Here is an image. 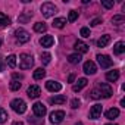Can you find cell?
<instances>
[{
	"label": "cell",
	"mask_w": 125,
	"mask_h": 125,
	"mask_svg": "<svg viewBox=\"0 0 125 125\" xmlns=\"http://www.w3.org/2000/svg\"><path fill=\"white\" fill-rule=\"evenodd\" d=\"M65 118V112L63 110H54L50 113V122L52 124H60Z\"/></svg>",
	"instance_id": "cell-7"
},
{
	"label": "cell",
	"mask_w": 125,
	"mask_h": 125,
	"mask_svg": "<svg viewBox=\"0 0 125 125\" xmlns=\"http://www.w3.org/2000/svg\"><path fill=\"white\" fill-rule=\"evenodd\" d=\"M102 109H103L102 104H94V106L90 109V118H91V119H97V118H100V115H102Z\"/></svg>",
	"instance_id": "cell-12"
},
{
	"label": "cell",
	"mask_w": 125,
	"mask_h": 125,
	"mask_svg": "<svg viewBox=\"0 0 125 125\" xmlns=\"http://www.w3.org/2000/svg\"><path fill=\"white\" fill-rule=\"evenodd\" d=\"M106 125H116V124H106Z\"/></svg>",
	"instance_id": "cell-44"
},
{
	"label": "cell",
	"mask_w": 125,
	"mask_h": 125,
	"mask_svg": "<svg viewBox=\"0 0 125 125\" xmlns=\"http://www.w3.org/2000/svg\"><path fill=\"white\" fill-rule=\"evenodd\" d=\"M90 97H91V99H94V100H99V99H102L103 96H102V93H100V90H99V88H94V90H91Z\"/></svg>",
	"instance_id": "cell-30"
},
{
	"label": "cell",
	"mask_w": 125,
	"mask_h": 125,
	"mask_svg": "<svg viewBox=\"0 0 125 125\" xmlns=\"http://www.w3.org/2000/svg\"><path fill=\"white\" fill-rule=\"evenodd\" d=\"M121 106H122V107H125V100H124V99L121 100Z\"/></svg>",
	"instance_id": "cell-42"
},
{
	"label": "cell",
	"mask_w": 125,
	"mask_h": 125,
	"mask_svg": "<svg viewBox=\"0 0 125 125\" xmlns=\"http://www.w3.org/2000/svg\"><path fill=\"white\" fill-rule=\"evenodd\" d=\"M68 80H69V83H74V80H75V77H74V75H69V78H68Z\"/></svg>",
	"instance_id": "cell-40"
},
{
	"label": "cell",
	"mask_w": 125,
	"mask_h": 125,
	"mask_svg": "<svg viewBox=\"0 0 125 125\" xmlns=\"http://www.w3.org/2000/svg\"><path fill=\"white\" fill-rule=\"evenodd\" d=\"M2 43H3V40H2V37H0V47H2Z\"/></svg>",
	"instance_id": "cell-43"
},
{
	"label": "cell",
	"mask_w": 125,
	"mask_h": 125,
	"mask_svg": "<svg viewBox=\"0 0 125 125\" xmlns=\"http://www.w3.org/2000/svg\"><path fill=\"white\" fill-rule=\"evenodd\" d=\"M34 31L35 32H46L47 31V25L44 22H35L34 24Z\"/></svg>",
	"instance_id": "cell-23"
},
{
	"label": "cell",
	"mask_w": 125,
	"mask_h": 125,
	"mask_svg": "<svg viewBox=\"0 0 125 125\" xmlns=\"http://www.w3.org/2000/svg\"><path fill=\"white\" fill-rule=\"evenodd\" d=\"M80 34H81V37H84V38L90 37V28H87V27H83V28H81V31H80Z\"/></svg>",
	"instance_id": "cell-33"
},
{
	"label": "cell",
	"mask_w": 125,
	"mask_h": 125,
	"mask_svg": "<svg viewBox=\"0 0 125 125\" xmlns=\"http://www.w3.org/2000/svg\"><path fill=\"white\" fill-rule=\"evenodd\" d=\"M99 90H100V93H102V96H103L104 99H109V97H112V94H113L112 87H110L107 83H99Z\"/></svg>",
	"instance_id": "cell-6"
},
{
	"label": "cell",
	"mask_w": 125,
	"mask_h": 125,
	"mask_svg": "<svg viewBox=\"0 0 125 125\" xmlns=\"http://www.w3.org/2000/svg\"><path fill=\"white\" fill-rule=\"evenodd\" d=\"M8 112L3 109V107H0V124H5L6 121H8Z\"/></svg>",
	"instance_id": "cell-31"
},
{
	"label": "cell",
	"mask_w": 125,
	"mask_h": 125,
	"mask_svg": "<svg viewBox=\"0 0 125 125\" xmlns=\"http://www.w3.org/2000/svg\"><path fill=\"white\" fill-rule=\"evenodd\" d=\"M49 102H50L52 104H63V103H66V97H65V96H62V94H59V96L50 97Z\"/></svg>",
	"instance_id": "cell-17"
},
{
	"label": "cell",
	"mask_w": 125,
	"mask_h": 125,
	"mask_svg": "<svg viewBox=\"0 0 125 125\" xmlns=\"http://www.w3.org/2000/svg\"><path fill=\"white\" fill-rule=\"evenodd\" d=\"M46 88L49 90V91H52V93H57V91H60L62 90V84L60 83H57V81H47L46 83Z\"/></svg>",
	"instance_id": "cell-10"
},
{
	"label": "cell",
	"mask_w": 125,
	"mask_h": 125,
	"mask_svg": "<svg viewBox=\"0 0 125 125\" xmlns=\"http://www.w3.org/2000/svg\"><path fill=\"white\" fill-rule=\"evenodd\" d=\"M32 110H34V115H35V116H38V118H43V116L47 113V109H46V106H44L43 103H40V102L34 103V106H32Z\"/></svg>",
	"instance_id": "cell-8"
},
{
	"label": "cell",
	"mask_w": 125,
	"mask_h": 125,
	"mask_svg": "<svg viewBox=\"0 0 125 125\" xmlns=\"http://www.w3.org/2000/svg\"><path fill=\"white\" fill-rule=\"evenodd\" d=\"M6 63L9 65V68H15L16 66V56L15 54H9L6 59Z\"/></svg>",
	"instance_id": "cell-27"
},
{
	"label": "cell",
	"mask_w": 125,
	"mask_h": 125,
	"mask_svg": "<svg viewBox=\"0 0 125 125\" xmlns=\"http://www.w3.org/2000/svg\"><path fill=\"white\" fill-rule=\"evenodd\" d=\"M83 69H84V72L87 75H94L97 72V66H96V63L93 60H87L84 63V66H83Z\"/></svg>",
	"instance_id": "cell-9"
},
{
	"label": "cell",
	"mask_w": 125,
	"mask_h": 125,
	"mask_svg": "<svg viewBox=\"0 0 125 125\" xmlns=\"http://www.w3.org/2000/svg\"><path fill=\"white\" fill-rule=\"evenodd\" d=\"M13 125H24V122H21V121H16V122H13Z\"/></svg>",
	"instance_id": "cell-41"
},
{
	"label": "cell",
	"mask_w": 125,
	"mask_h": 125,
	"mask_svg": "<svg viewBox=\"0 0 125 125\" xmlns=\"http://www.w3.org/2000/svg\"><path fill=\"white\" fill-rule=\"evenodd\" d=\"M56 12H57V8H56L53 3L47 2V3H43V5H41V13H43L44 18H52Z\"/></svg>",
	"instance_id": "cell-2"
},
{
	"label": "cell",
	"mask_w": 125,
	"mask_h": 125,
	"mask_svg": "<svg viewBox=\"0 0 125 125\" xmlns=\"http://www.w3.org/2000/svg\"><path fill=\"white\" fill-rule=\"evenodd\" d=\"M9 88H10L12 91H18V90L21 88V83H19V81H16V80H12V81H10V84H9Z\"/></svg>",
	"instance_id": "cell-29"
},
{
	"label": "cell",
	"mask_w": 125,
	"mask_h": 125,
	"mask_svg": "<svg viewBox=\"0 0 125 125\" xmlns=\"http://www.w3.org/2000/svg\"><path fill=\"white\" fill-rule=\"evenodd\" d=\"M34 65V57L28 53H22L19 56V68L21 69H30Z\"/></svg>",
	"instance_id": "cell-1"
},
{
	"label": "cell",
	"mask_w": 125,
	"mask_h": 125,
	"mask_svg": "<svg viewBox=\"0 0 125 125\" xmlns=\"http://www.w3.org/2000/svg\"><path fill=\"white\" fill-rule=\"evenodd\" d=\"M10 106H12V109H13L16 113H24V112L27 110V103H25L22 99H13V100L10 102Z\"/></svg>",
	"instance_id": "cell-3"
},
{
	"label": "cell",
	"mask_w": 125,
	"mask_h": 125,
	"mask_svg": "<svg viewBox=\"0 0 125 125\" xmlns=\"http://www.w3.org/2000/svg\"><path fill=\"white\" fill-rule=\"evenodd\" d=\"M87 83H88V81H87V78H80V80L72 85V90H74L75 93H77V91H81V90L87 85Z\"/></svg>",
	"instance_id": "cell-15"
},
{
	"label": "cell",
	"mask_w": 125,
	"mask_h": 125,
	"mask_svg": "<svg viewBox=\"0 0 125 125\" xmlns=\"http://www.w3.org/2000/svg\"><path fill=\"white\" fill-rule=\"evenodd\" d=\"M109 43H110V35H109V34H104V35H102V37L97 40V46H99V47H106Z\"/></svg>",
	"instance_id": "cell-18"
},
{
	"label": "cell",
	"mask_w": 125,
	"mask_h": 125,
	"mask_svg": "<svg viewBox=\"0 0 125 125\" xmlns=\"http://www.w3.org/2000/svg\"><path fill=\"white\" fill-rule=\"evenodd\" d=\"M81 54L80 53H72V54H69L68 56V62L69 63H72V65H77V63H80L81 62Z\"/></svg>",
	"instance_id": "cell-20"
},
{
	"label": "cell",
	"mask_w": 125,
	"mask_h": 125,
	"mask_svg": "<svg viewBox=\"0 0 125 125\" xmlns=\"http://www.w3.org/2000/svg\"><path fill=\"white\" fill-rule=\"evenodd\" d=\"M112 24H115V25H122V24H125L124 15H115V16L112 18Z\"/></svg>",
	"instance_id": "cell-26"
},
{
	"label": "cell",
	"mask_w": 125,
	"mask_h": 125,
	"mask_svg": "<svg viewBox=\"0 0 125 125\" xmlns=\"http://www.w3.org/2000/svg\"><path fill=\"white\" fill-rule=\"evenodd\" d=\"M2 71H5V59L0 56V72Z\"/></svg>",
	"instance_id": "cell-38"
},
{
	"label": "cell",
	"mask_w": 125,
	"mask_h": 125,
	"mask_svg": "<svg viewBox=\"0 0 125 125\" xmlns=\"http://www.w3.org/2000/svg\"><path fill=\"white\" fill-rule=\"evenodd\" d=\"M34 80H43L44 77H46V71L43 69V68H38V69H35L34 71Z\"/></svg>",
	"instance_id": "cell-25"
},
{
	"label": "cell",
	"mask_w": 125,
	"mask_h": 125,
	"mask_svg": "<svg viewBox=\"0 0 125 125\" xmlns=\"http://www.w3.org/2000/svg\"><path fill=\"white\" fill-rule=\"evenodd\" d=\"M104 116H106L109 121H113V119H116V118L119 116V109H116V107H112V109L106 110Z\"/></svg>",
	"instance_id": "cell-16"
},
{
	"label": "cell",
	"mask_w": 125,
	"mask_h": 125,
	"mask_svg": "<svg viewBox=\"0 0 125 125\" xmlns=\"http://www.w3.org/2000/svg\"><path fill=\"white\" fill-rule=\"evenodd\" d=\"M77 19H78V12L77 10H71L69 15H68V21L69 22H75Z\"/></svg>",
	"instance_id": "cell-32"
},
{
	"label": "cell",
	"mask_w": 125,
	"mask_h": 125,
	"mask_svg": "<svg viewBox=\"0 0 125 125\" xmlns=\"http://www.w3.org/2000/svg\"><path fill=\"white\" fill-rule=\"evenodd\" d=\"M53 43H54V38H53L52 35H43V37L40 38V44H41L43 47H52Z\"/></svg>",
	"instance_id": "cell-13"
},
{
	"label": "cell",
	"mask_w": 125,
	"mask_h": 125,
	"mask_svg": "<svg viewBox=\"0 0 125 125\" xmlns=\"http://www.w3.org/2000/svg\"><path fill=\"white\" fill-rule=\"evenodd\" d=\"M74 49L77 50V53H87L88 52V46L84 43V41H77L75 44H74Z\"/></svg>",
	"instance_id": "cell-14"
},
{
	"label": "cell",
	"mask_w": 125,
	"mask_h": 125,
	"mask_svg": "<svg viewBox=\"0 0 125 125\" xmlns=\"http://www.w3.org/2000/svg\"><path fill=\"white\" fill-rule=\"evenodd\" d=\"M80 104H81V102H80L78 99H72V102H71V107H72V109L80 107Z\"/></svg>",
	"instance_id": "cell-36"
},
{
	"label": "cell",
	"mask_w": 125,
	"mask_h": 125,
	"mask_svg": "<svg viewBox=\"0 0 125 125\" xmlns=\"http://www.w3.org/2000/svg\"><path fill=\"white\" fill-rule=\"evenodd\" d=\"M97 62H99V65L103 68V69H107L112 66V59L107 56V54H97Z\"/></svg>",
	"instance_id": "cell-5"
},
{
	"label": "cell",
	"mask_w": 125,
	"mask_h": 125,
	"mask_svg": "<svg viewBox=\"0 0 125 125\" xmlns=\"http://www.w3.org/2000/svg\"><path fill=\"white\" fill-rule=\"evenodd\" d=\"M113 2H112V0H110V2H109V0H102V6L103 8H106V9H110V8H113Z\"/></svg>",
	"instance_id": "cell-34"
},
{
	"label": "cell",
	"mask_w": 125,
	"mask_h": 125,
	"mask_svg": "<svg viewBox=\"0 0 125 125\" xmlns=\"http://www.w3.org/2000/svg\"><path fill=\"white\" fill-rule=\"evenodd\" d=\"M125 52V43L124 41H118L115 46H113V53L115 54H122Z\"/></svg>",
	"instance_id": "cell-21"
},
{
	"label": "cell",
	"mask_w": 125,
	"mask_h": 125,
	"mask_svg": "<svg viewBox=\"0 0 125 125\" xmlns=\"http://www.w3.org/2000/svg\"><path fill=\"white\" fill-rule=\"evenodd\" d=\"M50 59H52V56H50L49 52L41 53V63H43V65H49V63H50Z\"/></svg>",
	"instance_id": "cell-28"
},
{
	"label": "cell",
	"mask_w": 125,
	"mask_h": 125,
	"mask_svg": "<svg viewBox=\"0 0 125 125\" xmlns=\"http://www.w3.org/2000/svg\"><path fill=\"white\" fill-rule=\"evenodd\" d=\"M9 25H10V18L3 12H0V27H9Z\"/></svg>",
	"instance_id": "cell-22"
},
{
	"label": "cell",
	"mask_w": 125,
	"mask_h": 125,
	"mask_svg": "<svg viewBox=\"0 0 125 125\" xmlns=\"http://www.w3.org/2000/svg\"><path fill=\"white\" fill-rule=\"evenodd\" d=\"M22 78H24V77H22L21 74H16V72L13 74V80H16V81H19V80H22Z\"/></svg>",
	"instance_id": "cell-39"
},
{
	"label": "cell",
	"mask_w": 125,
	"mask_h": 125,
	"mask_svg": "<svg viewBox=\"0 0 125 125\" xmlns=\"http://www.w3.org/2000/svg\"><path fill=\"white\" fill-rule=\"evenodd\" d=\"M27 94H28L30 99H37L41 94V88L38 85H30L28 90H27Z\"/></svg>",
	"instance_id": "cell-11"
},
{
	"label": "cell",
	"mask_w": 125,
	"mask_h": 125,
	"mask_svg": "<svg viewBox=\"0 0 125 125\" xmlns=\"http://www.w3.org/2000/svg\"><path fill=\"white\" fill-rule=\"evenodd\" d=\"M77 125H83V124H81V122H78V124H77Z\"/></svg>",
	"instance_id": "cell-45"
},
{
	"label": "cell",
	"mask_w": 125,
	"mask_h": 125,
	"mask_svg": "<svg viewBox=\"0 0 125 125\" xmlns=\"http://www.w3.org/2000/svg\"><path fill=\"white\" fill-rule=\"evenodd\" d=\"M15 37H16V40H18L21 44L28 43V41H30V38H31L30 32H28V31H25L24 28H18V30L15 31Z\"/></svg>",
	"instance_id": "cell-4"
},
{
	"label": "cell",
	"mask_w": 125,
	"mask_h": 125,
	"mask_svg": "<svg viewBox=\"0 0 125 125\" xmlns=\"http://www.w3.org/2000/svg\"><path fill=\"white\" fill-rule=\"evenodd\" d=\"M32 16V12H28L27 15H22V16H19V22H27L30 18Z\"/></svg>",
	"instance_id": "cell-35"
},
{
	"label": "cell",
	"mask_w": 125,
	"mask_h": 125,
	"mask_svg": "<svg viewBox=\"0 0 125 125\" xmlns=\"http://www.w3.org/2000/svg\"><path fill=\"white\" fill-rule=\"evenodd\" d=\"M118 78H119V71H118V69L109 71V72L106 74V80H107V81H110V83H115Z\"/></svg>",
	"instance_id": "cell-19"
},
{
	"label": "cell",
	"mask_w": 125,
	"mask_h": 125,
	"mask_svg": "<svg viewBox=\"0 0 125 125\" xmlns=\"http://www.w3.org/2000/svg\"><path fill=\"white\" fill-rule=\"evenodd\" d=\"M102 22H103L102 18H96V19H93V21L90 22V25H91V27H96V25H99V24H102Z\"/></svg>",
	"instance_id": "cell-37"
},
{
	"label": "cell",
	"mask_w": 125,
	"mask_h": 125,
	"mask_svg": "<svg viewBox=\"0 0 125 125\" xmlns=\"http://www.w3.org/2000/svg\"><path fill=\"white\" fill-rule=\"evenodd\" d=\"M65 24H66V19H65V18H56V19L53 21V27H54V28H59V30L63 28Z\"/></svg>",
	"instance_id": "cell-24"
}]
</instances>
